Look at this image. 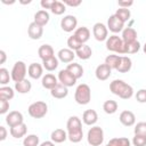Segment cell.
I'll use <instances>...</instances> for the list:
<instances>
[{"instance_id": "cell-47", "label": "cell", "mask_w": 146, "mask_h": 146, "mask_svg": "<svg viewBox=\"0 0 146 146\" xmlns=\"http://www.w3.org/2000/svg\"><path fill=\"white\" fill-rule=\"evenodd\" d=\"M81 0H64V5L66 6H70V7H78V6H80L81 5Z\"/></svg>"}, {"instance_id": "cell-51", "label": "cell", "mask_w": 146, "mask_h": 146, "mask_svg": "<svg viewBox=\"0 0 146 146\" xmlns=\"http://www.w3.org/2000/svg\"><path fill=\"white\" fill-rule=\"evenodd\" d=\"M40 146H55V143L51 141V140H46V141L41 143Z\"/></svg>"}, {"instance_id": "cell-36", "label": "cell", "mask_w": 146, "mask_h": 146, "mask_svg": "<svg viewBox=\"0 0 146 146\" xmlns=\"http://www.w3.org/2000/svg\"><path fill=\"white\" fill-rule=\"evenodd\" d=\"M120 59H121V56L119 55H108L105 58V64H107L112 70H116L119 66Z\"/></svg>"}, {"instance_id": "cell-5", "label": "cell", "mask_w": 146, "mask_h": 146, "mask_svg": "<svg viewBox=\"0 0 146 146\" xmlns=\"http://www.w3.org/2000/svg\"><path fill=\"white\" fill-rule=\"evenodd\" d=\"M27 112L33 119H42L48 112V105L42 100H38L29 106Z\"/></svg>"}, {"instance_id": "cell-10", "label": "cell", "mask_w": 146, "mask_h": 146, "mask_svg": "<svg viewBox=\"0 0 146 146\" xmlns=\"http://www.w3.org/2000/svg\"><path fill=\"white\" fill-rule=\"evenodd\" d=\"M58 81H59V83H62V84H64L65 87H73L75 83H76V79H75V76L71 73V72H68L66 68L65 70H60L59 71V73H58Z\"/></svg>"}, {"instance_id": "cell-3", "label": "cell", "mask_w": 146, "mask_h": 146, "mask_svg": "<svg viewBox=\"0 0 146 146\" xmlns=\"http://www.w3.org/2000/svg\"><path fill=\"white\" fill-rule=\"evenodd\" d=\"M74 99L79 105H87L91 99V90L90 87L86 83H81L76 87L74 92Z\"/></svg>"}, {"instance_id": "cell-2", "label": "cell", "mask_w": 146, "mask_h": 146, "mask_svg": "<svg viewBox=\"0 0 146 146\" xmlns=\"http://www.w3.org/2000/svg\"><path fill=\"white\" fill-rule=\"evenodd\" d=\"M110 90L122 99H130L133 96V88L120 79H115L110 83Z\"/></svg>"}, {"instance_id": "cell-8", "label": "cell", "mask_w": 146, "mask_h": 146, "mask_svg": "<svg viewBox=\"0 0 146 146\" xmlns=\"http://www.w3.org/2000/svg\"><path fill=\"white\" fill-rule=\"evenodd\" d=\"M92 34L97 41H105L108 38V29L105 24L98 22L92 26Z\"/></svg>"}, {"instance_id": "cell-53", "label": "cell", "mask_w": 146, "mask_h": 146, "mask_svg": "<svg viewBox=\"0 0 146 146\" xmlns=\"http://www.w3.org/2000/svg\"><path fill=\"white\" fill-rule=\"evenodd\" d=\"M106 146H108V145H106Z\"/></svg>"}, {"instance_id": "cell-12", "label": "cell", "mask_w": 146, "mask_h": 146, "mask_svg": "<svg viewBox=\"0 0 146 146\" xmlns=\"http://www.w3.org/2000/svg\"><path fill=\"white\" fill-rule=\"evenodd\" d=\"M6 123L9 125V128L19 125V124L24 123V116L18 111H11L6 116Z\"/></svg>"}, {"instance_id": "cell-52", "label": "cell", "mask_w": 146, "mask_h": 146, "mask_svg": "<svg viewBox=\"0 0 146 146\" xmlns=\"http://www.w3.org/2000/svg\"><path fill=\"white\" fill-rule=\"evenodd\" d=\"M143 51H144V52L146 54V42H145V44L143 46Z\"/></svg>"}, {"instance_id": "cell-31", "label": "cell", "mask_w": 146, "mask_h": 146, "mask_svg": "<svg viewBox=\"0 0 146 146\" xmlns=\"http://www.w3.org/2000/svg\"><path fill=\"white\" fill-rule=\"evenodd\" d=\"M140 49V43L139 41H133V42H129V43H124L123 46V54H128V55H131V54H136L138 52Z\"/></svg>"}, {"instance_id": "cell-44", "label": "cell", "mask_w": 146, "mask_h": 146, "mask_svg": "<svg viewBox=\"0 0 146 146\" xmlns=\"http://www.w3.org/2000/svg\"><path fill=\"white\" fill-rule=\"evenodd\" d=\"M136 100L138 103H146V89H139L137 92H136Z\"/></svg>"}, {"instance_id": "cell-46", "label": "cell", "mask_w": 146, "mask_h": 146, "mask_svg": "<svg viewBox=\"0 0 146 146\" xmlns=\"http://www.w3.org/2000/svg\"><path fill=\"white\" fill-rule=\"evenodd\" d=\"M55 2H56V0H41L40 5H41V7L44 10L46 9H50L51 10V8H52V6H54Z\"/></svg>"}, {"instance_id": "cell-26", "label": "cell", "mask_w": 146, "mask_h": 146, "mask_svg": "<svg viewBox=\"0 0 146 146\" xmlns=\"http://www.w3.org/2000/svg\"><path fill=\"white\" fill-rule=\"evenodd\" d=\"M50 138H51V141L56 143V144H60L63 141H65L67 139V132L64 130V129H55L51 135H50Z\"/></svg>"}, {"instance_id": "cell-20", "label": "cell", "mask_w": 146, "mask_h": 146, "mask_svg": "<svg viewBox=\"0 0 146 146\" xmlns=\"http://www.w3.org/2000/svg\"><path fill=\"white\" fill-rule=\"evenodd\" d=\"M49 18H50L49 13H48L47 10H44V9H40V10H38V11L34 14V21H33V22L43 27L44 25L48 24Z\"/></svg>"}, {"instance_id": "cell-22", "label": "cell", "mask_w": 146, "mask_h": 146, "mask_svg": "<svg viewBox=\"0 0 146 146\" xmlns=\"http://www.w3.org/2000/svg\"><path fill=\"white\" fill-rule=\"evenodd\" d=\"M50 95L56 98V99H63L65 98L67 95H68V90H67V87H65L64 84L62 83H58L54 89L50 90Z\"/></svg>"}, {"instance_id": "cell-42", "label": "cell", "mask_w": 146, "mask_h": 146, "mask_svg": "<svg viewBox=\"0 0 146 146\" xmlns=\"http://www.w3.org/2000/svg\"><path fill=\"white\" fill-rule=\"evenodd\" d=\"M133 132H135V135H139V136L146 137V122H144V121L138 122V123L135 125Z\"/></svg>"}, {"instance_id": "cell-49", "label": "cell", "mask_w": 146, "mask_h": 146, "mask_svg": "<svg viewBox=\"0 0 146 146\" xmlns=\"http://www.w3.org/2000/svg\"><path fill=\"white\" fill-rule=\"evenodd\" d=\"M0 132H1V135H0V140H5V139L7 138V130H6V128H5L3 125L0 127Z\"/></svg>"}, {"instance_id": "cell-45", "label": "cell", "mask_w": 146, "mask_h": 146, "mask_svg": "<svg viewBox=\"0 0 146 146\" xmlns=\"http://www.w3.org/2000/svg\"><path fill=\"white\" fill-rule=\"evenodd\" d=\"M9 110V100L0 98V114H6Z\"/></svg>"}, {"instance_id": "cell-30", "label": "cell", "mask_w": 146, "mask_h": 146, "mask_svg": "<svg viewBox=\"0 0 146 146\" xmlns=\"http://www.w3.org/2000/svg\"><path fill=\"white\" fill-rule=\"evenodd\" d=\"M66 70L68 72H71L75 76L76 80L80 79V78H82V75H83V67L80 64H78V63H71V64H68L67 67H66Z\"/></svg>"}, {"instance_id": "cell-35", "label": "cell", "mask_w": 146, "mask_h": 146, "mask_svg": "<svg viewBox=\"0 0 146 146\" xmlns=\"http://www.w3.org/2000/svg\"><path fill=\"white\" fill-rule=\"evenodd\" d=\"M14 96H15V91H14L13 88H10L8 86L0 87V98L10 100L11 98H14Z\"/></svg>"}, {"instance_id": "cell-11", "label": "cell", "mask_w": 146, "mask_h": 146, "mask_svg": "<svg viewBox=\"0 0 146 146\" xmlns=\"http://www.w3.org/2000/svg\"><path fill=\"white\" fill-rule=\"evenodd\" d=\"M123 27H124V23L115 15H111L110 18L107 19V29L113 32V33H119L121 31H123Z\"/></svg>"}, {"instance_id": "cell-37", "label": "cell", "mask_w": 146, "mask_h": 146, "mask_svg": "<svg viewBox=\"0 0 146 146\" xmlns=\"http://www.w3.org/2000/svg\"><path fill=\"white\" fill-rule=\"evenodd\" d=\"M108 146H130V140L127 137H116L112 138L108 143Z\"/></svg>"}, {"instance_id": "cell-27", "label": "cell", "mask_w": 146, "mask_h": 146, "mask_svg": "<svg viewBox=\"0 0 146 146\" xmlns=\"http://www.w3.org/2000/svg\"><path fill=\"white\" fill-rule=\"evenodd\" d=\"M9 132H10V135L14 138L19 139V138H22V137H24L26 135V132H27V125L25 123H22L19 125H16V127L10 128Z\"/></svg>"}, {"instance_id": "cell-18", "label": "cell", "mask_w": 146, "mask_h": 146, "mask_svg": "<svg viewBox=\"0 0 146 146\" xmlns=\"http://www.w3.org/2000/svg\"><path fill=\"white\" fill-rule=\"evenodd\" d=\"M57 56H58V59L63 63H72L76 55H75V51H73L68 48H63L58 51Z\"/></svg>"}, {"instance_id": "cell-6", "label": "cell", "mask_w": 146, "mask_h": 146, "mask_svg": "<svg viewBox=\"0 0 146 146\" xmlns=\"http://www.w3.org/2000/svg\"><path fill=\"white\" fill-rule=\"evenodd\" d=\"M123 46H124V42H123L122 38L116 34L110 35L106 40V48H107V50H110L112 52L123 55Z\"/></svg>"}, {"instance_id": "cell-28", "label": "cell", "mask_w": 146, "mask_h": 146, "mask_svg": "<svg viewBox=\"0 0 146 146\" xmlns=\"http://www.w3.org/2000/svg\"><path fill=\"white\" fill-rule=\"evenodd\" d=\"M31 88H32V84L27 79H24L15 83V90L19 94H27L31 91Z\"/></svg>"}, {"instance_id": "cell-1", "label": "cell", "mask_w": 146, "mask_h": 146, "mask_svg": "<svg viewBox=\"0 0 146 146\" xmlns=\"http://www.w3.org/2000/svg\"><path fill=\"white\" fill-rule=\"evenodd\" d=\"M67 129V139L72 143H79L82 140L83 131H82V122L76 115H72L68 117L66 122Z\"/></svg>"}, {"instance_id": "cell-15", "label": "cell", "mask_w": 146, "mask_h": 146, "mask_svg": "<svg viewBox=\"0 0 146 146\" xmlns=\"http://www.w3.org/2000/svg\"><path fill=\"white\" fill-rule=\"evenodd\" d=\"M119 120L124 127H132L136 123V115L131 111H122L119 116Z\"/></svg>"}, {"instance_id": "cell-48", "label": "cell", "mask_w": 146, "mask_h": 146, "mask_svg": "<svg viewBox=\"0 0 146 146\" xmlns=\"http://www.w3.org/2000/svg\"><path fill=\"white\" fill-rule=\"evenodd\" d=\"M132 5H133V1L132 0H129V1H117L119 8H129Z\"/></svg>"}, {"instance_id": "cell-40", "label": "cell", "mask_w": 146, "mask_h": 146, "mask_svg": "<svg viewBox=\"0 0 146 146\" xmlns=\"http://www.w3.org/2000/svg\"><path fill=\"white\" fill-rule=\"evenodd\" d=\"M65 10H66V6L64 5V2L56 0V2L54 3V6H52V8H51L50 11L54 15H63L65 13Z\"/></svg>"}, {"instance_id": "cell-17", "label": "cell", "mask_w": 146, "mask_h": 146, "mask_svg": "<svg viewBox=\"0 0 146 146\" xmlns=\"http://www.w3.org/2000/svg\"><path fill=\"white\" fill-rule=\"evenodd\" d=\"M82 121L87 125H94L98 121V114L95 110H86L82 114Z\"/></svg>"}, {"instance_id": "cell-41", "label": "cell", "mask_w": 146, "mask_h": 146, "mask_svg": "<svg viewBox=\"0 0 146 146\" xmlns=\"http://www.w3.org/2000/svg\"><path fill=\"white\" fill-rule=\"evenodd\" d=\"M11 76H9V71L5 67H1L0 68V84L1 86H6L9 80H10Z\"/></svg>"}, {"instance_id": "cell-43", "label": "cell", "mask_w": 146, "mask_h": 146, "mask_svg": "<svg viewBox=\"0 0 146 146\" xmlns=\"http://www.w3.org/2000/svg\"><path fill=\"white\" fill-rule=\"evenodd\" d=\"M132 144L133 146H146V137L135 135V137L132 138Z\"/></svg>"}, {"instance_id": "cell-25", "label": "cell", "mask_w": 146, "mask_h": 146, "mask_svg": "<svg viewBox=\"0 0 146 146\" xmlns=\"http://www.w3.org/2000/svg\"><path fill=\"white\" fill-rule=\"evenodd\" d=\"M131 67H132V60L128 56H121V59H120L116 71L120 73H127L131 70Z\"/></svg>"}, {"instance_id": "cell-29", "label": "cell", "mask_w": 146, "mask_h": 146, "mask_svg": "<svg viewBox=\"0 0 146 146\" xmlns=\"http://www.w3.org/2000/svg\"><path fill=\"white\" fill-rule=\"evenodd\" d=\"M75 55H76L80 59L87 60V59H89V58L91 57L92 50H91V48H90L88 44H82V47L75 51Z\"/></svg>"}, {"instance_id": "cell-33", "label": "cell", "mask_w": 146, "mask_h": 146, "mask_svg": "<svg viewBox=\"0 0 146 146\" xmlns=\"http://www.w3.org/2000/svg\"><path fill=\"white\" fill-rule=\"evenodd\" d=\"M117 107H119L117 103L113 99H108L103 104V110L106 114H114L117 111Z\"/></svg>"}, {"instance_id": "cell-7", "label": "cell", "mask_w": 146, "mask_h": 146, "mask_svg": "<svg viewBox=\"0 0 146 146\" xmlns=\"http://www.w3.org/2000/svg\"><path fill=\"white\" fill-rule=\"evenodd\" d=\"M26 72H27V67H26V64L23 62V60H17L13 68H11V73H10V76H11V80L16 83V82H19L22 80L25 79V75H26Z\"/></svg>"}, {"instance_id": "cell-21", "label": "cell", "mask_w": 146, "mask_h": 146, "mask_svg": "<svg viewBox=\"0 0 146 146\" xmlns=\"http://www.w3.org/2000/svg\"><path fill=\"white\" fill-rule=\"evenodd\" d=\"M38 55H39V57L42 60L49 59V58H51V57L55 56L54 48L50 44H41L39 47V49H38Z\"/></svg>"}, {"instance_id": "cell-32", "label": "cell", "mask_w": 146, "mask_h": 146, "mask_svg": "<svg viewBox=\"0 0 146 146\" xmlns=\"http://www.w3.org/2000/svg\"><path fill=\"white\" fill-rule=\"evenodd\" d=\"M58 58L57 57H51L49 59H46V60H42V66L44 70H47L48 72H52L55 71L57 67H58Z\"/></svg>"}, {"instance_id": "cell-16", "label": "cell", "mask_w": 146, "mask_h": 146, "mask_svg": "<svg viewBox=\"0 0 146 146\" xmlns=\"http://www.w3.org/2000/svg\"><path fill=\"white\" fill-rule=\"evenodd\" d=\"M42 73H43V66L41 64H38V63H31L27 67V74L30 78L34 79V80H38L42 76Z\"/></svg>"}, {"instance_id": "cell-9", "label": "cell", "mask_w": 146, "mask_h": 146, "mask_svg": "<svg viewBox=\"0 0 146 146\" xmlns=\"http://www.w3.org/2000/svg\"><path fill=\"white\" fill-rule=\"evenodd\" d=\"M76 25H78V19L73 15H66L60 21V27H62V30L64 32H73V31H75L78 29Z\"/></svg>"}, {"instance_id": "cell-24", "label": "cell", "mask_w": 146, "mask_h": 146, "mask_svg": "<svg viewBox=\"0 0 146 146\" xmlns=\"http://www.w3.org/2000/svg\"><path fill=\"white\" fill-rule=\"evenodd\" d=\"M74 35H75L83 44H86V42L90 39V30H89L87 26L78 27V29L74 31Z\"/></svg>"}, {"instance_id": "cell-13", "label": "cell", "mask_w": 146, "mask_h": 146, "mask_svg": "<svg viewBox=\"0 0 146 146\" xmlns=\"http://www.w3.org/2000/svg\"><path fill=\"white\" fill-rule=\"evenodd\" d=\"M112 74V68L107 65V64H100L96 67V71H95V75L96 78L99 80V81H105L107 80Z\"/></svg>"}, {"instance_id": "cell-50", "label": "cell", "mask_w": 146, "mask_h": 146, "mask_svg": "<svg viewBox=\"0 0 146 146\" xmlns=\"http://www.w3.org/2000/svg\"><path fill=\"white\" fill-rule=\"evenodd\" d=\"M0 57H1L0 64H5V62H6V59H7V55H6L5 50H0Z\"/></svg>"}, {"instance_id": "cell-4", "label": "cell", "mask_w": 146, "mask_h": 146, "mask_svg": "<svg viewBox=\"0 0 146 146\" xmlns=\"http://www.w3.org/2000/svg\"><path fill=\"white\" fill-rule=\"evenodd\" d=\"M87 141L90 146H100L104 141V131L100 127L94 125L88 130Z\"/></svg>"}, {"instance_id": "cell-19", "label": "cell", "mask_w": 146, "mask_h": 146, "mask_svg": "<svg viewBox=\"0 0 146 146\" xmlns=\"http://www.w3.org/2000/svg\"><path fill=\"white\" fill-rule=\"evenodd\" d=\"M57 80H58V79H57L54 74H51V73H47L46 75L42 76L41 83H42V87H43V88L51 90V89H54V88L59 83Z\"/></svg>"}, {"instance_id": "cell-38", "label": "cell", "mask_w": 146, "mask_h": 146, "mask_svg": "<svg viewBox=\"0 0 146 146\" xmlns=\"http://www.w3.org/2000/svg\"><path fill=\"white\" fill-rule=\"evenodd\" d=\"M115 15H116L123 23H125L127 21L130 19L131 13H130V9H129V8H119V9H116Z\"/></svg>"}, {"instance_id": "cell-39", "label": "cell", "mask_w": 146, "mask_h": 146, "mask_svg": "<svg viewBox=\"0 0 146 146\" xmlns=\"http://www.w3.org/2000/svg\"><path fill=\"white\" fill-rule=\"evenodd\" d=\"M40 143L39 136L36 135H27L23 140V146H38Z\"/></svg>"}, {"instance_id": "cell-23", "label": "cell", "mask_w": 146, "mask_h": 146, "mask_svg": "<svg viewBox=\"0 0 146 146\" xmlns=\"http://www.w3.org/2000/svg\"><path fill=\"white\" fill-rule=\"evenodd\" d=\"M121 38H122V40H123L124 43L137 41V31L133 27H125L122 31Z\"/></svg>"}, {"instance_id": "cell-14", "label": "cell", "mask_w": 146, "mask_h": 146, "mask_svg": "<svg viewBox=\"0 0 146 146\" xmlns=\"http://www.w3.org/2000/svg\"><path fill=\"white\" fill-rule=\"evenodd\" d=\"M43 34V27L40 26L39 24L32 22L30 23L29 27H27V35L32 39V40H39Z\"/></svg>"}, {"instance_id": "cell-34", "label": "cell", "mask_w": 146, "mask_h": 146, "mask_svg": "<svg viewBox=\"0 0 146 146\" xmlns=\"http://www.w3.org/2000/svg\"><path fill=\"white\" fill-rule=\"evenodd\" d=\"M82 44L83 43L74 34L71 35V36H68V39H67V48L71 49V50H73V51H76L78 49H80L82 47Z\"/></svg>"}]
</instances>
